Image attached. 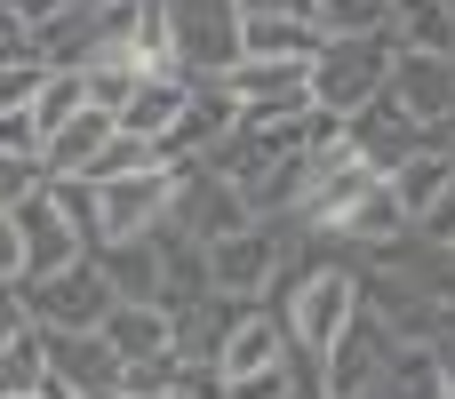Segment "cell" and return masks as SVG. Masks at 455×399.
Segmentation results:
<instances>
[{
	"instance_id": "obj_5",
	"label": "cell",
	"mask_w": 455,
	"mask_h": 399,
	"mask_svg": "<svg viewBox=\"0 0 455 399\" xmlns=\"http://www.w3.org/2000/svg\"><path fill=\"white\" fill-rule=\"evenodd\" d=\"M104 312H112V288H104L96 256L48 272V280H24V320L40 336H88V328H104Z\"/></svg>"
},
{
	"instance_id": "obj_29",
	"label": "cell",
	"mask_w": 455,
	"mask_h": 399,
	"mask_svg": "<svg viewBox=\"0 0 455 399\" xmlns=\"http://www.w3.org/2000/svg\"><path fill=\"white\" fill-rule=\"evenodd\" d=\"M24 56H32V24L0 8V64H24Z\"/></svg>"
},
{
	"instance_id": "obj_31",
	"label": "cell",
	"mask_w": 455,
	"mask_h": 399,
	"mask_svg": "<svg viewBox=\"0 0 455 399\" xmlns=\"http://www.w3.org/2000/svg\"><path fill=\"white\" fill-rule=\"evenodd\" d=\"M48 399H72V392H56V384H48Z\"/></svg>"
},
{
	"instance_id": "obj_1",
	"label": "cell",
	"mask_w": 455,
	"mask_h": 399,
	"mask_svg": "<svg viewBox=\"0 0 455 399\" xmlns=\"http://www.w3.org/2000/svg\"><path fill=\"white\" fill-rule=\"evenodd\" d=\"M280 288H288V296H280L272 312H280V328H288V352L320 368V360L336 352V336L360 320V272H352V264H312V272H296V280L280 272Z\"/></svg>"
},
{
	"instance_id": "obj_30",
	"label": "cell",
	"mask_w": 455,
	"mask_h": 399,
	"mask_svg": "<svg viewBox=\"0 0 455 399\" xmlns=\"http://www.w3.org/2000/svg\"><path fill=\"white\" fill-rule=\"evenodd\" d=\"M240 8H248V16H304V24H312V0H240Z\"/></svg>"
},
{
	"instance_id": "obj_28",
	"label": "cell",
	"mask_w": 455,
	"mask_h": 399,
	"mask_svg": "<svg viewBox=\"0 0 455 399\" xmlns=\"http://www.w3.org/2000/svg\"><path fill=\"white\" fill-rule=\"evenodd\" d=\"M416 240H432V248H455V184L440 192V208H432V216L416 224Z\"/></svg>"
},
{
	"instance_id": "obj_17",
	"label": "cell",
	"mask_w": 455,
	"mask_h": 399,
	"mask_svg": "<svg viewBox=\"0 0 455 399\" xmlns=\"http://www.w3.org/2000/svg\"><path fill=\"white\" fill-rule=\"evenodd\" d=\"M96 264H104V288H112V304H160V232H152V240L96 248Z\"/></svg>"
},
{
	"instance_id": "obj_32",
	"label": "cell",
	"mask_w": 455,
	"mask_h": 399,
	"mask_svg": "<svg viewBox=\"0 0 455 399\" xmlns=\"http://www.w3.org/2000/svg\"><path fill=\"white\" fill-rule=\"evenodd\" d=\"M448 152H455V136H448Z\"/></svg>"
},
{
	"instance_id": "obj_15",
	"label": "cell",
	"mask_w": 455,
	"mask_h": 399,
	"mask_svg": "<svg viewBox=\"0 0 455 399\" xmlns=\"http://www.w3.org/2000/svg\"><path fill=\"white\" fill-rule=\"evenodd\" d=\"M408 232H416V224H408V208H400V200H392V184L376 176V184H368V192H360V200H352V208L336 216V232H328V240H344V248H368V256H384V248H400Z\"/></svg>"
},
{
	"instance_id": "obj_9",
	"label": "cell",
	"mask_w": 455,
	"mask_h": 399,
	"mask_svg": "<svg viewBox=\"0 0 455 399\" xmlns=\"http://www.w3.org/2000/svg\"><path fill=\"white\" fill-rule=\"evenodd\" d=\"M48 384L72 392V399H120L128 368H120V352L88 328V336H48Z\"/></svg>"
},
{
	"instance_id": "obj_19",
	"label": "cell",
	"mask_w": 455,
	"mask_h": 399,
	"mask_svg": "<svg viewBox=\"0 0 455 399\" xmlns=\"http://www.w3.org/2000/svg\"><path fill=\"white\" fill-rule=\"evenodd\" d=\"M240 56H264V64H312L320 56V32L304 16H248L240 24Z\"/></svg>"
},
{
	"instance_id": "obj_24",
	"label": "cell",
	"mask_w": 455,
	"mask_h": 399,
	"mask_svg": "<svg viewBox=\"0 0 455 399\" xmlns=\"http://www.w3.org/2000/svg\"><path fill=\"white\" fill-rule=\"evenodd\" d=\"M40 184H48V168H40V160H16V152H0V216H8V208H24Z\"/></svg>"
},
{
	"instance_id": "obj_10",
	"label": "cell",
	"mask_w": 455,
	"mask_h": 399,
	"mask_svg": "<svg viewBox=\"0 0 455 399\" xmlns=\"http://www.w3.org/2000/svg\"><path fill=\"white\" fill-rule=\"evenodd\" d=\"M384 96H392L408 120H424V128H455V56H416V48H400Z\"/></svg>"
},
{
	"instance_id": "obj_22",
	"label": "cell",
	"mask_w": 455,
	"mask_h": 399,
	"mask_svg": "<svg viewBox=\"0 0 455 399\" xmlns=\"http://www.w3.org/2000/svg\"><path fill=\"white\" fill-rule=\"evenodd\" d=\"M312 32L320 40H368V32H392V8L384 0H312Z\"/></svg>"
},
{
	"instance_id": "obj_6",
	"label": "cell",
	"mask_w": 455,
	"mask_h": 399,
	"mask_svg": "<svg viewBox=\"0 0 455 399\" xmlns=\"http://www.w3.org/2000/svg\"><path fill=\"white\" fill-rule=\"evenodd\" d=\"M344 136H352V160H360V168L392 176V168H408L416 152H448L455 128H424V120H408L392 96H376V104H360V112L344 120Z\"/></svg>"
},
{
	"instance_id": "obj_26",
	"label": "cell",
	"mask_w": 455,
	"mask_h": 399,
	"mask_svg": "<svg viewBox=\"0 0 455 399\" xmlns=\"http://www.w3.org/2000/svg\"><path fill=\"white\" fill-rule=\"evenodd\" d=\"M0 152L40 160V128H32V112H0Z\"/></svg>"
},
{
	"instance_id": "obj_13",
	"label": "cell",
	"mask_w": 455,
	"mask_h": 399,
	"mask_svg": "<svg viewBox=\"0 0 455 399\" xmlns=\"http://www.w3.org/2000/svg\"><path fill=\"white\" fill-rule=\"evenodd\" d=\"M112 136H120V120L112 112H80V120H64L48 144H40V168H48V184H88L96 176V160L112 152Z\"/></svg>"
},
{
	"instance_id": "obj_11",
	"label": "cell",
	"mask_w": 455,
	"mask_h": 399,
	"mask_svg": "<svg viewBox=\"0 0 455 399\" xmlns=\"http://www.w3.org/2000/svg\"><path fill=\"white\" fill-rule=\"evenodd\" d=\"M272 368H288V328H280L272 304H248L232 320L224 352H216V384H248V376H272Z\"/></svg>"
},
{
	"instance_id": "obj_18",
	"label": "cell",
	"mask_w": 455,
	"mask_h": 399,
	"mask_svg": "<svg viewBox=\"0 0 455 399\" xmlns=\"http://www.w3.org/2000/svg\"><path fill=\"white\" fill-rule=\"evenodd\" d=\"M392 8V48L455 56V0H384Z\"/></svg>"
},
{
	"instance_id": "obj_16",
	"label": "cell",
	"mask_w": 455,
	"mask_h": 399,
	"mask_svg": "<svg viewBox=\"0 0 455 399\" xmlns=\"http://www.w3.org/2000/svg\"><path fill=\"white\" fill-rule=\"evenodd\" d=\"M96 336L120 352V368H144V360H168V352H176V328H168L160 304H112Z\"/></svg>"
},
{
	"instance_id": "obj_25",
	"label": "cell",
	"mask_w": 455,
	"mask_h": 399,
	"mask_svg": "<svg viewBox=\"0 0 455 399\" xmlns=\"http://www.w3.org/2000/svg\"><path fill=\"white\" fill-rule=\"evenodd\" d=\"M40 80H48V64H40V56H24V64H0V112H32Z\"/></svg>"
},
{
	"instance_id": "obj_27",
	"label": "cell",
	"mask_w": 455,
	"mask_h": 399,
	"mask_svg": "<svg viewBox=\"0 0 455 399\" xmlns=\"http://www.w3.org/2000/svg\"><path fill=\"white\" fill-rule=\"evenodd\" d=\"M0 288H24V232H16V216H0Z\"/></svg>"
},
{
	"instance_id": "obj_4",
	"label": "cell",
	"mask_w": 455,
	"mask_h": 399,
	"mask_svg": "<svg viewBox=\"0 0 455 399\" xmlns=\"http://www.w3.org/2000/svg\"><path fill=\"white\" fill-rule=\"evenodd\" d=\"M288 272V240L280 224H240L224 240H208V296H232V304H264Z\"/></svg>"
},
{
	"instance_id": "obj_12",
	"label": "cell",
	"mask_w": 455,
	"mask_h": 399,
	"mask_svg": "<svg viewBox=\"0 0 455 399\" xmlns=\"http://www.w3.org/2000/svg\"><path fill=\"white\" fill-rule=\"evenodd\" d=\"M192 88H200V80H184V72H144V80L128 88V104H120V136L152 144V160H160V144L176 136V120H184V104H192Z\"/></svg>"
},
{
	"instance_id": "obj_14",
	"label": "cell",
	"mask_w": 455,
	"mask_h": 399,
	"mask_svg": "<svg viewBox=\"0 0 455 399\" xmlns=\"http://www.w3.org/2000/svg\"><path fill=\"white\" fill-rule=\"evenodd\" d=\"M224 96L240 112H288V104H312V64H264V56H240L224 72Z\"/></svg>"
},
{
	"instance_id": "obj_20",
	"label": "cell",
	"mask_w": 455,
	"mask_h": 399,
	"mask_svg": "<svg viewBox=\"0 0 455 399\" xmlns=\"http://www.w3.org/2000/svg\"><path fill=\"white\" fill-rule=\"evenodd\" d=\"M384 184H392V200L408 208V224H424V216L440 208V192L455 184V152H416V160H408V168H392Z\"/></svg>"
},
{
	"instance_id": "obj_8",
	"label": "cell",
	"mask_w": 455,
	"mask_h": 399,
	"mask_svg": "<svg viewBox=\"0 0 455 399\" xmlns=\"http://www.w3.org/2000/svg\"><path fill=\"white\" fill-rule=\"evenodd\" d=\"M16 216V232H24V280H48V272H64V264H80L88 256V240H80V224L64 216V200H56V184H40L24 208H8Z\"/></svg>"
},
{
	"instance_id": "obj_7",
	"label": "cell",
	"mask_w": 455,
	"mask_h": 399,
	"mask_svg": "<svg viewBox=\"0 0 455 399\" xmlns=\"http://www.w3.org/2000/svg\"><path fill=\"white\" fill-rule=\"evenodd\" d=\"M400 336L360 304V320L336 336V352L320 360V399H384V368H392Z\"/></svg>"
},
{
	"instance_id": "obj_33",
	"label": "cell",
	"mask_w": 455,
	"mask_h": 399,
	"mask_svg": "<svg viewBox=\"0 0 455 399\" xmlns=\"http://www.w3.org/2000/svg\"><path fill=\"white\" fill-rule=\"evenodd\" d=\"M40 399H48V392H40Z\"/></svg>"
},
{
	"instance_id": "obj_2",
	"label": "cell",
	"mask_w": 455,
	"mask_h": 399,
	"mask_svg": "<svg viewBox=\"0 0 455 399\" xmlns=\"http://www.w3.org/2000/svg\"><path fill=\"white\" fill-rule=\"evenodd\" d=\"M392 32H368V40H320L312 56V112L328 120H352L360 104H376L392 88Z\"/></svg>"
},
{
	"instance_id": "obj_21",
	"label": "cell",
	"mask_w": 455,
	"mask_h": 399,
	"mask_svg": "<svg viewBox=\"0 0 455 399\" xmlns=\"http://www.w3.org/2000/svg\"><path fill=\"white\" fill-rule=\"evenodd\" d=\"M40 392H48V336L16 328L0 344V399H40Z\"/></svg>"
},
{
	"instance_id": "obj_34",
	"label": "cell",
	"mask_w": 455,
	"mask_h": 399,
	"mask_svg": "<svg viewBox=\"0 0 455 399\" xmlns=\"http://www.w3.org/2000/svg\"><path fill=\"white\" fill-rule=\"evenodd\" d=\"M448 256H455V248H448Z\"/></svg>"
},
{
	"instance_id": "obj_3",
	"label": "cell",
	"mask_w": 455,
	"mask_h": 399,
	"mask_svg": "<svg viewBox=\"0 0 455 399\" xmlns=\"http://www.w3.org/2000/svg\"><path fill=\"white\" fill-rule=\"evenodd\" d=\"M160 16L184 80H224L240 64V24H248L240 0H160Z\"/></svg>"
},
{
	"instance_id": "obj_23",
	"label": "cell",
	"mask_w": 455,
	"mask_h": 399,
	"mask_svg": "<svg viewBox=\"0 0 455 399\" xmlns=\"http://www.w3.org/2000/svg\"><path fill=\"white\" fill-rule=\"evenodd\" d=\"M80 112H88V80H80V72H48L40 96H32V128H40V144H48L64 120H80Z\"/></svg>"
}]
</instances>
